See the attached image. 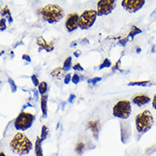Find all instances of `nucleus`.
<instances>
[{"label":"nucleus","mask_w":156,"mask_h":156,"mask_svg":"<svg viewBox=\"0 0 156 156\" xmlns=\"http://www.w3.org/2000/svg\"><path fill=\"white\" fill-rule=\"evenodd\" d=\"M9 147L13 153L18 155L28 154L33 150L34 145L31 140L22 132H18L13 136L10 141Z\"/></svg>","instance_id":"nucleus-1"},{"label":"nucleus","mask_w":156,"mask_h":156,"mask_svg":"<svg viewBox=\"0 0 156 156\" xmlns=\"http://www.w3.org/2000/svg\"><path fill=\"white\" fill-rule=\"evenodd\" d=\"M43 19L50 24L59 22L64 17V11L62 7L57 4H48L41 9Z\"/></svg>","instance_id":"nucleus-2"},{"label":"nucleus","mask_w":156,"mask_h":156,"mask_svg":"<svg viewBox=\"0 0 156 156\" xmlns=\"http://www.w3.org/2000/svg\"><path fill=\"white\" fill-rule=\"evenodd\" d=\"M135 123L137 132L140 134H144L152 128L154 119L151 112L149 110H145L136 116Z\"/></svg>","instance_id":"nucleus-3"},{"label":"nucleus","mask_w":156,"mask_h":156,"mask_svg":"<svg viewBox=\"0 0 156 156\" xmlns=\"http://www.w3.org/2000/svg\"><path fill=\"white\" fill-rule=\"evenodd\" d=\"M35 119V116L31 113L21 112L14 121V126L17 131H25L32 127Z\"/></svg>","instance_id":"nucleus-4"},{"label":"nucleus","mask_w":156,"mask_h":156,"mask_svg":"<svg viewBox=\"0 0 156 156\" xmlns=\"http://www.w3.org/2000/svg\"><path fill=\"white\" fill-rule=\"evenodd\" d=\"M131 114V101L122 100L115 103L113 108V115L116 118L126 120Z\"/></svg>","instance_id":"nucleus-5"},{"label":"nucleus","mask_w":156,"mask_h":156,"mask_svg":"<svg viewBox=\"0 0 156 156\" xmlns=\"http://www.w3.org/2000/svg\"><path fill=\"white\" fill-rule=\"evenodd\" d=\"M97 10H93V9L85 10L80 16L79 27L81 30H87L90 28L94 25L95 21L97 20Z\"/></svg>","instance_id":"nucleus-6"},{"label":"nucleus","mask_w":156,"mask_h":156,"mask_svg":"<svg viewBox=\"0 0 156 156\" xmlns=\"http://www.w3.org/2000/svg\"><path fill=\"white\" fill-rule=\"evenodd\" d=\"M117 2L115 0H100L97 2V13L98 16H108L114 11Z\"/></svg>","instance_id":"nucleus-7"},{"label":"nucleus","mask_w":156,"mask_h":156,"mask_svg":"<svg viewBox=\"0 0 156 156\" xmlns=\"http://www.w3.org/2000/svg\"><path fill=\"white\" fill-rule=\"evenodd\" d=\"M145 3L144 0H123L121 5L129 13H136L144 7Z\"/></svg>","instance_id":"nucleus-8"},{"label":"nucleus","mask_w":156,"mask_h":156,"mask_svg":"<svg viewBox=\"0 0 156 156\" xmlns=\"http://www.w3.org/2000/svg\"><path fill=\"white\" fill-rule=\"evenodd\" d=\"M79 21H80V16L77 13H72L68 15L65 22V27L68 33H72L78 29Z\"/></svg>","instance_id":"nucleus-9"},{"label":"nucleus","mask_w":156,"mask_h":156,"mask_svg":"<svg viewBox=\"0 0 156 156\" xmlns=\"http://www.w3.org/2000/svg\"><path fill=\"white\" fill-rule=\"evenodd\" d=\"M120 131H121V142L122 144H126L131 138V129L130 123L128 122H120Z\"/></svg>","instance_id":"nucleus-10"},{"label":"nucleus","mask_w":156,"mask_h":156,"mask_svg":"<svg viewBox=\"0 0 156 156\" xmlns=\"http://www.w3.org/2000/svg\"><path fill=\"white\" fill-rule=\"evenodd\" d=\"M149 101H150V97L147 95H144V94L137 95L132 98V103L136 106H139V107L148 104Z\"/></svg>","instance_id":"nucleus-11"},{"label":"nucleus","mask_w":156,"mask_h":156,"mask_svg":"<svg viewBox=\"0 0 156 156\" xmlns=\"http://www.w3.org/2000/svg\"><path fill=\"white\" fill-rule=\"evenodd\" d=\"M37 43L40 46L41 49H44V51H46L47 52H51L54 50V45L52 43H49L45 41L44 38H43L41 36L37 37Z\"/></svg>","instance_id":"nucleus-12"},{"label":"nucleus","mask_w":156,"mask_h":156,"mask_svg":"<svg viewBox=\"0 0 156 156\" xmlns=\"http://www.w3.org/2000/svg\"><path fill=\"white\" fill-rule=\"evenodd\" d=\"M87 126H88V128L90 129V131H92L93 136L95 137V139H98V134H99V121L98 120L90 121Z\"/></svg>","instance_id":"nucleus-13"},{"label":"nucleus","mask_w":156,"mask_h":156,"mask_svg":"<svg viewBox=\"0 0 156 156\" xmlns=\"http://www.w3.org/2000/svg\"><path fill=\"white\" fill-rule=\"evenodd\" d=\"M51 76L53 77L55 80H61L65 78L66 76V72L63 70L62 68H55L52 72H51Z\"/></svg>","instance_id":"nucleus-14"},{"label":"nucleus","mask_w":156,"mask_h":156,"mask_svg":"<svg viewBox=\"0 0 156 156\" xmlns=\"http://www.w3.org/2000/svg\"><path fill=\"white\" fill-rule=\"evenodd\" d=\"M152 81L150 80H144V81H132V82H130L128 85L129 86H151L153 85Z\"/></svg>","instance_id":"nucleus-15"},{"label":"nucleus","mask_w":156,"mask_h":156,"mask_svg":"<svg viewBox=\"0 0 156 156\" xmlns=\"http://www.w3.org/2000/svg\"><path fill=\"white\" fill-rule=\"evenodd\" d=\"M47 96H41V110L43 113V117L46 118L47 117Z\"/></svg>","instance_id":"nucleus-16"},{"label":"nucleus","mask_w":156,"mask_h":156,"mask_svg":"<svg viewBox=\"0 0 156 156\" xmlns=\"http://www.w3.org/2000/svg\"><path fill=\"white\" fill-rule=\"evenodd\" d=\"M41 140L40 137H37L36 142H35V153L36 156H44L42 151V147H41Z\"/></svg>","instance_id":"nucleus-17"},{"label":"nucleus","mask_w":156,"mask_h":156,"mask_svg":"<svg viewBox=\"0 0 156 156\" xmlns=\"http://www.w3.org/2000/svg\"><path fill=\"white\" fill-rule=\"evenodd\" d=\"M1 15L4 16L9 23H12L13 22V19L12 16H11V13L9 11V9L7 6H5L4 9H2V10H1Z\"/></svg>","instance_id":"nucleus-18"},{"label":"nucleus","mask_w":156,"mask_h":156,"mask_svg":"<svg viewBox=\"0 0 156 156\" xmlns=\"http://www.w3.org/2000/svg\"><path fill=\"white\" fill-rule=\"evenodd\" d=\"M72 68V57L71 56H68L67 59L65 60V62H64L63 63V70L65 72H68L70 69Z\"/></svg>","instance_id":"nucleus-19"},{"label":"nucleus","mask_w":156,"mask_h":156,"mask_svg":"<svg viewBox=\"0 0 156 156\" xmlns=\"http://www.w3.org/2000/svg\"><path fill=\"white\" fill-rule=\"evenodd\" d=\"M48 90V84H47L46 82H41L39 85H38V92L40 93L41 96H44L45 93L47 92Z\"/></svg>","instance_id":"nucleus-20"},{"label":"nucleus","mask_w":156,"mask_h":156,"mask_svg":"<svg viewBox=\"0 0 156 156\" xmlns=\"http://www.w3.org/2000/svg\"><path fill=\"white\" fill-rule=\"evenodd\" d=\"M142 33V30L138 28V27H136V26H133L132 27H131V32H130V34L128 35V37H130V38H134L136 35H137L138 34H141Z\"/></svg>","instance_id":"nucleus-21"},{"label":"nucleus","mask_w":156,"mask_h":156,"mask_svg":"<svg viewBox=\"0 0 156 156\" xmlns=\"http://www.w3.org/2000/svg\"><path fill=\"white\" fill-rule=\"evenodd\" d=\"M49 134V129L47 128L46 126H43L42 131H41V136H40V140L41 142L44 141L47 138V136Z\"/></svg>","instance_id":"nucleus-22"},{"label":"nucleus","mask_w":156,"mask_h":156,"mask_svg":"<svg viewBox=\"0 0 156 156\" xmlns=\"http://www.w3.org/2000/svg\"><path fill=\"white\" fill-rule=\"evenodd\" d=\"M84 150V144L83 143H79L76 144V147H75V151L78 154H82Z\"/></svg>","instance_id":"nucleus-23"},{"label":"nucleus","mask_w":156,"mask_h":156,"mask_svg":"<svg viewBox=\"0 0 156 156\" xmlns=\"http://www.w3.org/2000/svg\"><path fill=\"white\" fill-rule=\"evenodd\" d=\"M111 65H112V62H110V60L108 59V58H106V59L102 62V63L100 65L99 68H100V69H103V68H110V67H111Z\"/></svg>","instance_id":"nucleus-24"},{"label":"nucleus","mask_w":156,"mask_h":156,"mask_svg":"<svg viewBox=\"0 0 156 156\" xmlns=\"http://www.w3.org/2000/svg\"><path fill=\"white\" fill-rule=\"evenodd\" d=\"M9 83V84H10V89H11V90H12V92H16L17 90V86L16 84V83H15V81L12 80V79H9L8 80Z\"/></svg>","instance_id":"nucleus-25"},{"label":"nucleus","mask_w":156,"mask_h":156,"mask_svg":"<svg viewBox=\"0 0 156 156\" xmlns=\"http://www.w3.org/2000/svg\"><path fill=\"white\" fill-rule=\"evenodd\" d=\"M31 80H32V82H33V84H34V86H38V85H39V81H38V79L37 78V76L35 75V74H33L32 76H31Z\"/></svg>","instance_id":"nucleus-26"},{"label":"nucleus","mask_w":156,"mask_h":156,"mask_svg":"<svg viewBox=\"0 0 156 156\" xmlns=\"http://www.w3.org/2000/svg\"><path fill=\"white\" fill-rule=\"evenodd\" d=\"M80 75H79V74H77V73H74L72 77V83H73L74 84H77L80 83Z\"/></svg>","instance_id":"nucleus-27"},{"label":"nucleus","mask_w":156,"mask_h":156,"mask_svg":"<svg viewBox=\"0 0 156 156\" xmlns=\"http://www.w3.org/2000/svg\"><path fill=\"white\" fill-rule=\"evenodd\" d=\"M5 21H6V19L3 17L2 19H1V21H0V30H1V32H4V30L6 29V23H5Z\"/></svg>","instance_id":"nucleus-28"},{"label":"nucleus","mask_w":156,"mask_h":156,"mask_svg":"<svg viewBox=\"0 0 156 156\" xmlns=\"http://www.w3.org/2000/svg\"><path fill=\"white\" fill-rule=\"evenodd\" d=\"M73 69L74 71H80V72H83L84 71V68L81 66L80 63H75L73 66Z\"/></svg>","instance_id":"nucleus-29"},{"label":"nucleus","mask_w":156,"mask_h":156,"mask_svg":"<svg viewBox=\"0 0 156 156\" xmlns=\"http://www.w3.org/2000/svg\"><path fill=\"white\" fill-rule=\"evenodd\" d=\"M72 77L71 76V74L70 73H67L66 74V76L64 78V84H68L71 81H72Z\"/></svg>","instance_id":"nucleus-30"},{"label":"nucleus","mask_w":156,"mask_h":156,"mask_svg":"<svg viewBox=\"0 0 156 156\" xmlns=\"http://www.w3.org/2000/svg\"><path fill=\"white\" fill-rule=\"evenodd\" d=\"M101 78L100 77H96V78H94V79H91V80H88V83L91 84H96L97 82H99V81H101Z\"/></svg>","instance_id":"nucleus-31"},{"label":"nucleus","mask_w":156,"mask_h":156,"mask_svg":"<svg viewBox=\"0 0 156 156\" xmlns=\"http://www.w3.org/2000/svg\"><path fill=\"white\" fill-rule=\"evenodd\" d=\"M22 60H24V61H26L28 63L31 62V57L28 55H27V54H24V55H22Z\"/></svg>","instance_id":"nucleus-32"},{"label":"nucleus","mask_w":156,"mask_h":156,"mask_svg":"<svg viewBox=\"0 0 156 156\" xmlns=\"http://www.w3.org/2000/svg\"><path fill=\"white\" fill-rule=\"evenodd\" d=\"M152 105H153V108H154L156 111V94L154 96V98H153Z\"/></svg>","instance_id":"nucleus-33"},{"label":"nucleus","mask_w":156,"mask_h":156,"mask_svg":"<svg viewBox=\"0 0 156 156\" xmlns=\"http://www.w3.org/2000/svg\"><path fill=\"white\" fill-rule=\"evenodd\" d=\"M119 66H120V61H118V62H116V64L114 65V68H113V70H114V71H115L116 69H119Z\"/></svg>","instance_id":"nucleus-34"},{"label":"nucleus","mask_w":156,"mask_h":156,"mask_svg":"<svg viewBox=\"0 0 156 156\" xmlns=\"http://www.w3.org/2000/svg\"><path fill=\"white\" fill-rule=\"evenodd\" d=\"M74 98H75V95H73V94H72L70 97H69V102H71V103H73V100H74Z\"/></svg>","instance_id":"nucleus-35"},{"label":"nucleus","mask_w":156,"mask_h":156,"mask_svg":"<svg viewBox=\"0 0 156 156\" xmlns=\"http://www.w3.org/2000/svg\"><path fill=\"white\" fill-rule=\"evenodd\" d=\"M80 55H81V51H76L73 53V55H75L76 57H79Z\"/></svg>","instance_id":"nucleus-36"},{"label":"nucleus","mask_w":156,"mask_h":156,"mask_svg":"<svg viewBox=\"0 0 156 156\" xmlns=\"http://www.w3.org/2000/svg\"><path fill=\"white\" fill-rule=\"evenodd\" d=\"M0 156H6L5 155V154L4 152H1L0 153Z\"/></svg>","instance_id":"nucleus-37"}]
</instances>
